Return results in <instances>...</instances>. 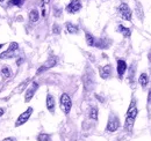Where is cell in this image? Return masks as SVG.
Listing matches in <instances>:
<instances>
[{
    "mask_svg": "<svg viewBox=\"0 0 151 141\" xmlns=\"http://www.w3.org/2000/svg\"><path fill=\"white\" fill-rule=\"evenodd\" d=\"M4 1H5V0H0V2H4Z\"/></svg>",
    "mask_w": 151,
    "mask_h": 141,
    "instance_id": "31",
    "label": "cell"
},
{
    "mask_svg": "<svg viewBox=\"0 0 151 141\" xmlns=\"http://www.w3.org/2000/svg\"><path fill=\"white\" fill-rule=\"evenodd\" d=\"M117 11H119L120 16L123 19V20H126V21H132V9H130V7H129L126 2H121V5L119 6Z\"/></svg>",
    "mask_w": 151,
    "mask_h": 141,
    "instance_id": "4",
    "label": "cell"
},
{
    "mask_svg": "<svg viewBox=\"0 0 151 141\" xmlns=\"http://www.w3.org/2000/svg\"><path fill=\"white\" fill-rule=\"evenodd\" d=\"M45 104H47V109L50 113H55V106H56V102H55V97L51 94L47 95V100H45Z\"/></svg>",
    "mask_w": 151,
    "mask_h": 141,
    "instance_id": "12",
    "label": "cell"
},
{
    "mask_svg": "<svg viewBox=\"0 0 151 141\" xmlns=\"http://www.w3.org/2000/svg\"><path fill=\"white\" fill-rule=\"evenodd\" d=\"M83 82H84V87H85V90H91L93 88V85H94V80H93V76L91 75H87L85 74L84 78H83Z\"/></svg>",
    "mask_w": 151,
    "mask_h": 141,
    "instance_id": "13",
    "label": "cell"
},
{
    "mask_svg": "<svg viewBox=\"0 0 151 141\" xmlns=\"http://www.w3.org/2000/svg\"><path fill=\"white\" fill-rule=\"evenodd\" d=\"M37 89H38V83L35 82V81H33L32 85L29 86V88L27 89L26 94H24V101H26L27 103L30 102V100L34 97V95H35V93H36Z\"/></svg>",
    "mask_w": 151,
    "mask_h": 141,
    "instance_id": "9",
    "label": "cell"
},
{
    "mask_svg": "<svg viewBox=\"0 0 151 141\" xmlns=\"http://www.w3.org/2000/svg\"><path fill=\"white\" fill-rule=\"evenodd\" d=\"M85 39L88 46H96V39L90 33H85Z\"/></svg>",
    "mask_w": 151,
    "mask_h": 141,
    "instance_id": "17",
    "label": "cell"
},
{
    "mask_svg": "<svg viewBox=\"0 0 151 141\" xmlns=\"http://www.w3.org/2000/svg\"><path fill=\"white\" fill-rule=\"evenodd\" d=\"M138 83H139L143 88H145V87L148 86V83H149V75H148L147 73H142V74L138 76Z\"/></svg>",
    "mask_w": 151,
    "mask_h": 141,
    "instance_id": "15",
    "label": "cell"
},
{
    "mask_svg": "<svg viewBox=\"0 0 151 141\" xmlns=\"http://www.w3.org/2000/svg\"><path fill=\"white\" fill-rule=\"evenodd\" d=\"M5 113V109H2V108H0V117L2 116Z\"/></svg>",
    "mask_w": 151,
    "mask_h": 141,
    "instance_id": "29",
    "label": "cell"
},
{
    "mask_svg": "<svg viewBox=\"0 0 151 141\" xmlns=\"http://www.w3.org/2000/svg\"><path fill=\"white\" fill-rule=\"evenodd\" d=\"M137 115H138V108H137V101L135 98H132L129 108L127 110V113H126V120H124V131L130 133L134 128V124L136 122V118H137Z\"/></svg>",
    "mask_w": 151,
    "mask_h": 141,
    "instance_id": "1",
    "label": "cell"
},
{
    "mask_svg": "<svg viewBox=\"0 0 151 141\" xmlns=\"http://www.w3.org/2000/svg\"><path fill=\"white\" fill-rule=\"evenodd\" d=\"M135 73H136V67H135V66H132V67L129 68V82H130V83L134 82Z\"/></svg>",
    "mask_w": 151,
    "mask_h": 141,
    "instance_id": "22",
    "label": "cell"
},
{
    "mask_svg": "<svg viewBox=\"0 0 151 141\" xmlns=\"http://www.w3.org/2000/svg\"><path fill=\"white\" fill-rule=\"evenodd\" d=\"M1 73H2V75H4L5 78H9V76H11V70H9L7 66H4V67H2Z\"/></svg>",
    "mask_w": 151,
    "mask_h": 141,
    "instance_id": "25",
    "label": "cell"
},
{
    "mask_svg": "<svg viewBox=\"0 0 151 141\" xmlns=\"http://www.w3.org/2000/svg\"><path fill=\"white\" fill-rule=\"evenodd\" d=\"M127 70H128L127 63H126L124 60H122V59H119V60L116 61V70H117V75H119L120 79L123 78V75H124V73L127 72Z\"/></svg>",
    "mask_w": 151,
    "mask_h": 141,
    "instance_id": "10",
    "label": "cell"
},
{
    "mask_svg": "<svg viewBox=\"0 0 151 141\" xmlns=\"http://www.w3.org/2000/svg\"><path fill=\"white\" fill-rule=\"evenodd\" d=\"M18 49H19V44H18L17 42H12V43L9 44V48L0 54V58H1V59L13 58V54L18 51Z\"/></svg>",
    "mask_w": 151,
    "mask_h": 141,
    "instance_id": "7",
    "label": "cell"
},
{
    "mask_svg": "<svg viewBox=\"0 0 151 141\" xmlns=\"http://www.w3.org/2000/svg\"><path fill=\"white\" fill-rule=\"evenodd\" d=\"M59 106H60V110L63 111L64 115H69V113H70L71 108H72V100H71V97L69 96V94L63 93V94L60 95V98H59Z\"/></svg>",
    "mask_w": 151,
    "mask_h": 141,
    "instance_id": "2",
    "label": "cell"
},
{
    "mask_svg": "<svg viewBox=\"0 0 151 141\" xmlns=\"http://www.w3.org/2000/svg\"><path fill=\"white\" fill-rule=\"evenodd\" d=\"M23 2H24V0H9V2H8V5L9 6H22L23 5Z\"/></svg>",
    "mask_w": 151,
    "mask_h": 141,
    "instance_id": "23",
    "label": "cell"
},
{
    "mask_svg": "<svg viewBox=\"0 0 151 141\" xmlns=\"http://www.w3.org/2000/svg\"><path fill=\"white\" fill-rule=\"evenodd\" d=\"M33 111H34V109H33L32 106H29L24 112H22L19 117H18L17 122H15V127H19V126H21V125H24V124L27 123V122H28V119L30 118V116H32Z\"/></svg>",
    "mask_w": 151,
    "mask_h": 141,
    "instance_id": "6",
    "label": "cell"
},
{
    "mask_svg": "<svg viewBox=\"0 0 151 141\" xmlns=\"http://www.w3.org/2000/svg\"><path fill=\"white\" fill-rule=\"evenodd\" d=\"M120 126H121V123H120V118L116 116V115H114L112 113L111 116H109V118H108V122H107V125H106V132H109V133H113L115 131H117L119 128H120Z\"/></svg>",
    "mask_w": 151,
    "mask_h": 141,
    "instance_id": "3",
    "label": "cell"
},
{
    "mask_svg": "<svg viewBox=\"0 0 151 141\" xmlns=\"http://www.w3.org/2000/svg\"><path fill=\"white\" fill-rule=\"evenodd\" d=\"M81 9V1L80 0H71L70 4L66 6V12L70 14H76Z\"/></svg>",
    "mask_w": 151,
    "mask_h": 141,
    "instance_id": "8",
    "label": "cell"
},
{
    "mask_svg": "<svg viewBox=\"0 0 151 141\" xmlns=\"http://www.w3.org/2000/svg\"><path fill=\"white\" fill-rule=\"evenodd\" d=\"M28 83H29V80H24L22 83H20V86L18 87V89H17L15 91H17V93H21L23 89L27 87V85H28Z\"/></svg>",
    "mask_w": 151,
    "mask_h": 141,
    "instance_id": "24",
    "label": "cell"
},
{
    "mask_svg": "<svg viewBox=\"0 0 151 141\" xmlns=\"http://www.w3.org/2000/svg\"><path fill=\"white\" fill-rule=\"evenodd\" d=\"M52 33H54L55 35H58V34H60V27H59L57 23H55V24L52 26Z\"/></svg>",
    "mask_w": 151,
    "mask_h": 141,
    "instance_id": "26",
    "label": "cell"
},
{
    "mask_svg": "<svg viewBox=\"0 0 151 141\" xmlns=\"http://www.w3.org/2000/svg\"><path fill=\"white\" fill-rule=\"evenodd\" d=\"M65 29H66V31H68L69 34H77V33L79 31L78 26H76V24L71 23V22H66V23H65Z\"/></svg>",
    "mask_w": 151,
    "mask_h": 141,
    "instance_id": "16",
    "label": "cell"
},
{
    "mask_svg": "<svg viewBox=\"0 0 151 141\" xmlns=\"http://www.w3.org/2000/svg\"><path fill=\"white\" fill-rule=\"evenodd\" d=\"M2 141H17L15 138H12V137H8V138H5Z\"/></svg>",
    "mask_w": 151,
    "mask_h": 141,
    "instance_id": "27",
    "label": "cell"
},
{
    "mask_svg": "<svg viewBox=\"0 0 151 141\" xmlns=\"http://www.w3.org/2000/svg\"><path fill=\"white\" fill-rule=\"evenodd\" d=\"M98 108L96 106H91L88 110V117L93 120H98Z\"/></svg>",
    "mask_w": 151,
    "mask_h": 141,
    "instance_id": "19",
    "label": "cell"
},
{
    "mask_svg": "<svg viewBox=\"0 0 151 141\" xmlns=\"http://www.w3.org/2000/svg\"><path fill=\"white\" fill-rule=\"evenodd\" d=\"M112 70H112V65L111 64H107V65L101 66L99 68V74L101 76V79H108L112 75Z\"/></svg>",
    "mask_w": 151,
    "mask_h": 141,
    "instance_id": "11",
    "label": "cell"
},
{
    "mask_svg": "<svg viewBox=\"0 0 151 141\" xmlns=\"http://www.w3.org/2000/svg\"><path fill=\"white\" fill-rule=\"evenodd\" d=\"M117 31L123 36L124 38H129L130 35H132V29L130 28H127V27H124L122 24H119L117 26Z\"/></svg>",
    "mask_w": 151,
    "mask_h": 141,
    "instance_id": "14",
    "label": "cell"
},
{
    "mask_svg": "<svg viewBox=\"0 0 151 141\" xmlns=\"http://www.w3.org/2000/svg\"><path fill=\"white\" fill-rule=\"evenodd\" d=\"M148 103L149 105H151V89L149 90V95H148Z\"/></svg>",
    "mask_w": 151,
    "mask_h": 141,
    "instance_id": "28",
    "label": "cell"
},
{
    "mask_svg": "<svg viewBox=\"0 0 151 141\" xmlns=\"http://www.w3.org/2000/svg\"><path fill=\"white\" fill-rule=\"evenodd\" d=\"M2 46H4V45H2V44H0V49H1V48H2Z\"/></svg>",
    "mask_w": 151,
    "mask_h": 141,
    "instance_id": "30",
    "label": "cell"
},
{
    "mask_svg": "<svg viewBox=\"0 0 151 141\" xmlns=\"http://www.w3.org/2000/svg\"><path fill=\"white\" fill-rule=\"evenodd\" d=\"M36 140L37 141H51V135H50L49 133H44V132H42V133L37 134Z\"/></svg>",
    "mask_w": 151,
    "mask_h": 141,
    "instance_id": "20",
    "label": "cell"
},
{
    "mask_svg": "<svg viewBox=\"0 0 151 141\" xmlns=\"http://www.w3.org/2000/svg\"><path fill=\"white\" fill-rule=\"evenodd\" d=\"M50 2V0H41L40 5H41V8H42V16L44 18L47 15V12H45V6Z\"/></svg>",
    "mask_w": 151,
    "mask_h": 141,
    "instance_id": "21",
    "label": "cell"
},
{
    "mask_svg": "<svg viewBox=\"0 0 151 141\" xmlns=\"http://www.w3.org/2000/svg\"><path fill=\"white\" fill-rule=\"evenodd\" d=\"M57 63H58V59H57V57L55 56H52V57H49L48 58V60L42 65V66H40V68L37 70L36 72V74H41V73H43V72H45V70H50V68H52V67H55L57 65Z\"/></svg>",
    "mask_w": 151,
    "mask_h": 141,
    "instance_id": "5",
    "label": "cell"
},
{
    "mask_svg": "<svg viewBox=\"0 0 151 141\" xmlns=\"http://www.w3.org/2000/svg\"><path fill=\"white\" fill-rule=\"evenodd\" d=\"M38 18H40V14H38L37 9H32L29 12V21L32 23H35L38 21Z\"/></svg>",
    "mask_w": 151,
    "mask_h": 141,
    "instance_id": "18",
    "label": "cell"
}]
</instances>
